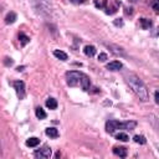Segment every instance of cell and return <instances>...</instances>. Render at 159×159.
Segmentation results:
<instances>
[{
	"label": "cell",
	"instance_id": "cell-1",
	"mask_svg": "<svg viewBox=\"0 0 159 159\" xmlns=\"http://www.w3.org/2000/svg\"><path fill=\"white\" fill-rule=\"evenodd\" d=\"M125 82L127 84L132 88V91L139 97V99L142 101H148L149 99V92H148V88L147 86L144 84V82L134 73H128L125 75Z\"/></svg>",
	"mask_w": 159,
	"mask_h": 159
},
{
	"label": "cell",
	"instance_id": "cell-2",
	"mask_svg": "<svg viewBox=\"0 0 159 159\" xmlns=\"http://www.w3.org/2000/svg\"><path fill=\"white\" fill-rule=\"evenodd\" d=\"M66 82L71 87L80 86L83 91H89V87H91L89 77L80 71H68L66 73Z\"/></svg>",
	"mask_w": 159,
	"mask_h": 159
},
{
	"label": "cell",
	"instance_id": "cell-3",
	"mask_svg": "<svg viewBox=\"0 0 159 159\" xmlns=\"http://www.w3.org/2000/svg\"><path fill=\"white\" fill-rule=\"evenodd\" d=\"M137 127V122L135 120H127V122H118L116 119H109L106 123V130L112 134L118 129H125V130H132Z\"/></svg>",
	"mask_w": 159,
	"mask_h": 159
},
{
	"label": "cell",
	"instance_id": "cell-4",
	"mask_svg": "<svg viewBox=\"0 0 159 159\" xmlns=\"http://www.w3.org/2000/svg\"><path fill=\"white\" fill-rule=\"evenodd\" d=\"M31 1H32V6L37 14H40L42 16H47L50 14L51 9H50L47 0H31Z\"/></svg>",
	"mask_w": 159,
	"mask_h": 159
},
{
	"label": "cell",
	"instance_id": "cell-5",
	"mask_svg": "<svg viewBox=\"0 0 159 159\" xmlns=\"http://www.w3.org/2000/svg\"><path fill=\"white\" fill-rule=\"evenodd\" d=\"M119 6H120V1H118V0H106L103 9L107 15H113L117 12Z\"/></svg>",
	"mask_w": 159,
	"mask_h": 159
},
{
	"label": "cell",
	"instance_id": "cell-6",
	"mask_svg": "<svg viewBox=\"0 0 159 159\" xmlns=\"http://www.w3.org/2000/svg\"><path fill=\"white\" fill-rule=\"evenodd\" d=\"M51 154H52V149L48 145H43L40 150H37L35 153V157L36 158H40V159H47V158L51 157Z\"/></svg>",
	"mask_w": 159,
	"mask_h": 159
},
{
	"label": "cell",
	"instance_id": "cell-7",
	"mask_svg": "<svg viewBox=\"0 0 159 159\" xmlns=\"http://www.w3.org/2000/svg\"><path fill=\"white\" fill-rule=\"evenodd\" d=\"M12 86H14L16 93H17V97L20 99H22L25 97V82L24 81H15L12 83Z\"/></svg>",
	"mask_w": 159,
	"mask_h": 159
},
{
	"label": "cell",
	"instance_id": "cell-8",
	"mask_svg": "<svg viewBox=\"0 0 159 159\" xmlns=\"http://www.w3.org/2000/svg\"><path fill=\"white\" fill-rule=\"evenodd\" d=\"M113 154H116L119 158L127 157V149L124 147H113Z\"/></svg>",
	"mask_w": 159,
	"mask_h": 159
},
{
	"label": "cell",
	"instance_id": "cell-9",
	"mask_svg": "<svg viewBox=\"0 0 159 159\" xmlns=\"http://www.w3.org/2000/svg\"><path fill=\"white\" fill-rule=\"evenodd\" d=\"M83 52H84V55H86L87 57H93V56L96 55L97 50H96L94 46H92V45H87V46L83 47Z\"/></svg>",
	"mask_w": 159,
	"mask_h": 159
},
{
	"label": "cell",
	"instance_id": "cell-10",
	"mask_svg": "<svg viewBox=\"0 0 159 159\" xmlns=\"http://www.w3.org/2000/svg\"><path fill=\"white\" fill-rule=\"evenodd\" d=\"M122 67H123V65L119 61H112L107 65V70H109V71H119Z\"/></svg>",
	"mask_w": 159,
	"mask_h": 159
},
{
	"label": "cell",
	"instance_id": "cell-11",
	"mask_svg": "<svg viewBox=\"0 0 159 159\" xmlns=\"http://www.w3.org/2000/svg\"><path fill=\"white\" fill-rule=\"evenodd\" d=\"M139 24H140V26H142L143 30H148V29H150L152 25H153L152 20H150V19H145V17L139 19Z\"/></svg>",
	"mask_w": 159,
	"mask_h": 159
},
{
	"label": "cell",
	"instance_id": "cell-12",
	"mask_svg": "<svg viewBox=\"0 0 159 159\" xmlns=\"http://www.w3.org/2000/svg\"><path fill=\"white\" fill-rule=\"evenodd\" d=\"M45 133H46V135L50 137V138H57V137L60 135V134H58V130H57L56 128H53V127H48V128H46Z\"/></svg>",
	"mask_w": 159,
	"mask_h": 159
},
{
	"label": "cell",
	"instance_id": "cell-13",
	"mask_svg": "<svg viewBox=\"0 0 159 159\" xmlns=\"http://www.w3.org/2000/svg\"><path fill=\"white\" fill-rule=\"evenodd\" d=\"M53 56L56 57V58H58V60H61V61H66L67 60V53L66 52H63V51H61V50H55L53 51Z\"/></svg>",
	"mask_w": 159,
	"mask_h": 159
},
{
	"label": "cell",
	"instance_id": "cell-14",
	"mask_svg": "<svg viewBox=\"0 0 159 159\" xmlns=\"http://www.w3.org/2000/svg\"><path fill=\"white\" fill-rule=\"evenodd\" d=\"M19 41H20V45L21 46H26L30 42V37L27 35H25L24 32H20L19 34Z\"/></svg>",
	"mask_w": 159,
	"mask_h": 159
},
{
	"label": "cell",
	"instance_id": "cell-15",
	"mask_svg": "<svg viewBox=\"0 0 159 159\" xmlns=\"http://www.w3.org/2000/svg\"><path fill=\"white\" fill-rule=\"evenodd\" d=\"M46 107H47L48 109H56V108H57V101H56L55 98H52V97L47 98V99H46Z\"/></svg>",
	"mask_w": 159,
	"mask_h": 159
},
{
	"label": "cell",
	"instance_id": "cell-16",
	"mask_svg": "<svg viewBox=\"0 0 159 159\" xmlns=\"http://www.w3.org/2000/svg\"><path fill=\"white\" fill-rule=\"evenodd\" d=\"M16 17H17L16 14H15L14 11H10V12L5 16V22H6V24H14V22L16 21Z\"/></svg>",
	"mask_w": 159,
	"mask_h": 159
},
{
	"label": "cell",
	"instance_id": "cell-17",
	"mask_svg": "<svg viewBox=\"0 0 159 159\" xmlns=\"http://www.w3.org/2000/svg\"><path fill=\"white\" fill-rule=\"evenodd\" d=\"M39 143H40V139L36 138V137H31V138H29V139L26 140V145H27V147H31V148L39 145Z\"/></svg>",
	"mask_w": 159,
	"mask_h": 159
},
{
	"label": "cell",
	"instance_id": "cell-18",
	"mask_svg": "<svg viewBox=\"0 0 159 159\" xmlns=\"http://www.w3.org/2000/svg\"><path fill=\"white\" fill-rule=\"evenodd\" d=\"M35 114H36V117L39 118V119H45L46 118V112L41 108V107H36V109H35Z\"/></svg>",
	"mask_w": 159,
	"mask_h": 159
},
{
	"label": "cell",
	"instance_id": "cell-19",
	"mask_svg": "<svg viewBox=\"0 0 159 159\" xmlns=\"http://www.w3.org/2000/svg\"><path fill=\"white\" fill-rule=\"evenodd\" d=\"M116 139L120 140V142H128L129 140V137L127 133H123V132H119L118 134H116Z\"/></svg>",
	"mask_w": 159,
	"mask_h": 159
},
{
	"label": "cell",
	"instance_id": "cell-20",
	"mask_svg": "<svg viewBox=\"0 0 159 159\" xmlns=\"http://www.w3.org/2000/svg\"><path fill=\"white\" fill-rule=\"evenodd\" d=\"M133 140L135 142V143H138V144H145L147 143V139H145V137L144 135H134V138H133Z\"/></svg>",
	"mask_w": 159,
	"mask_h": 159
},
{
	"label": "cell",
	"instance_id": "cell-21",
	"mask_svg": "<svg viewBox=\"0 0 159 159\" xmlns=\"http://www.w3.org/2000/svg\"><path fill=\"white\" fill-rule=\"evenodd\" d=\"M150 6H152V9H153L155 12H158V11H159V0H153V1L150 2Z\"/></svg>",
	"mask_w": 159,
	"mask_h": 159
},
{
	"label": "cell",
	"instance_id": "cell-22",
	"mask_svg": "<svg viewBox=\"0 0 159 159\" xmlns=\"http://www.w3.org/2000/svg\"><path fill=\"white\" fill-rule=\"evenodd\" d=\"M93 2H94V6H96V7H98V9H103L106 0H93Z\"/></svg>",
	"mask_w": 159,
	"mask_h": 159
},
{
	"label": "cell",
	"instance_id": "cell-23",
	"mask_svg": "<svg viewBox=\"0 0 159 159\" xmlns=\"http://www.w3.org/2000/svg\"><path fill=\"white\" fill-rule=\"evenodd\" d=\"M106 60H107V55H106L104 52H101V53H99V56H98V61L103 62V61H106Z\"/></svg>",
	"mask_w": 159,
	"mask_h": 159
},
{
	"label": "cell",
	"instance_id": "cell-24",
	"mask_svg": "<svg viewBox=\"0 0 159 159\" xmlns=\"http://www.w3.org/2000/svg\"><path fill=\"white\" fill-rule=\"evenodd\" d=\"M114 25L116 26H123V20L122 19H116L114 20Z\"/></svg>",
	"mask_w": 159,
	"mask_h": 159
},
{
	"label": "cell",
	"instance_id": "cell-25",
	"mask_svg": "<svg viewBox=\"0 0 159 159\" xmlns=\"http://www.w3.org/2000/svg\"><path fill=\"white\" fill-rule=\"evenodd\" d=\"M12 62H14V61H12L11 58H9V57H6V58H5V61H4V63H5L6 66H11V65H12Z\"/></svg>",
	"mask_w": 159,
	"mask_h": 159
},
{
	"label": "cell",
	"instance_id": "cell-26",
	"mask_svg": "<svg viewBox=\"0 0 159 159\" xmlns=\"http://www.w3.org/2000/svg\"><path fill=\"white\" fill-rule=\"evenodd\" d=\"M71 2H73V4H77V5H80V4H84L86 2V0H70Z\"/></svg>",
	"mask_w": 159,
	"mask_h": 159
},
{
	"label": "cell",
	"instance_id": "cell-27",
	"mask_svg": "<svg viewBox=\"0 0 159 159\" xmlns=\"http://www.w3.org/2000/svg\"><path fill=\"white\" fill-rule=\"evenodd\" d=\"M154 98H155V99H154L155 103L158 104V103H159V99H158V98H159V93H158V91H155V93H154Z\"/></svg>",
	"mask_w": 159,
	"mask_h": 159
},
{
	"label": "cell",
	"instance_id": "cell-28",
	"mask_svg": "<svg viewBox=\"0 0 159 159\" xmlns=\"http://www.w3.org/2000/svg\"><path fill=\"white\" fill-rule=\"evenodd\" d=\"M24 68H25V66H19V67L16 68V71H19V72H20V71H22Z\"/></svg>",
	"mask_w": 159,
	"mask_h": 159
},
{
	"label": "cell",
	"instance_id": "cell-29",
	"mask_svg": "<svg viewBox=\"0 0 159 159\" xmlns=\"http://www.w3.org/2000/svg\"><path fill=\"white\" fill-rule=\"evenodd\" d=\"M60 157H61V153H60V152H57V153H56V158H60Z\"/></svg>",
	"mask_w": 159,
	"mask_h": 159
},
{
	"label": "cell",
	"instance_id": "cell-30",
	"mask_svg": "<svg viewBox=\"0 0 159 159\" xmlns=\"http://www.w3.org/2000/svg\"><path fill=\"white\" fill-rule=\"evenodd\" d=\"M128 1H129V2H137L138 0H128Z\"/></svg>",
	"mask_w": 159,
	"mask_h": 159
}]
</instances>
